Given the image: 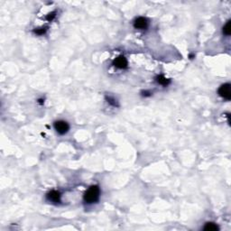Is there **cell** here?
Listing matches in <instances>:
<instances>
[{
  "mask_svg": "<svg viewBox=\"0 0 231 231\" xmlns=\"http://www.w3.org/2000/svg\"><path fill=\"white\" fill-rule=\"evenodd\" d=\"M100 195V190L99 187L97 185H93L89 188V190L87 191L84 194V200L87 203H95L99 199Z\"/></svg>",
  "mask_w": 231,
  "mask_h": 231,
  "instance_id": "obj_1",
  "label": "cell"
},
{
  "mask_svg": "<svg viewBox=\"0 0 231 231\" xmlns=\"http://www.w3.org/2000/svg\"><path fill=\"white\" fill-rule=\"evenodd\" d=\"M54 128H55V130L57 131L58 134L64 135V134H66L69 131L70 126H69V124L67 122L61 120V121H56L54 123Z\"/></svg>",
  "mask_w": 231,
  "mask_h": 231,
  "instance_id": "obj_2",
  "label": "cell"
},
{
  "mask_svg": "<svg viewBox=\"0 0 231 231\" xmlns=\"http://www.w3.org/2000/svg\"><path fill=\"white\" fill-rule=\"evenodd\" d=\"M219 94L225 99L229 100L231 98V85L228 83L222 85L219 89Z\"/></svg>",
  "mask_w": 231,
  "mask_h": 231,
  "instance_id": "obj_3",
  "label": "cell"
},
{
  "mask_svg": "<svg viewBox=\"0 0 231 231\" xmlns=\"http://www.w3.org/2000/svg\"><path fill=\"white\" fill-rule=\"evenodd\" d=\"M113 65L118 69H125L127 67V60L124 56H118L113 62Z\"/></svg>",
  "mask_w": 231,
  "mask_h": 231,
  "instance_id": "obj_4",
  "label": "cell"
},
{
  "mask_svg": "<svg viewBox=\"0 0 231 231\" xmlns=\"http://www.w3.org/2000/svg\"><path fill=\"white\" fill-rule=\"evenodd\" d=\"M148 25V22L144 17H138L134 22V26L136 29H146Z\"/></svg>",
  "mask_w": 231,
  "mask_h": 231,
  "instance_id": "obj_5",
  "label": "cell"
},
{
  "mask_svg": "<svg viewBox=\"0 0 231 231\" xmlns=\"http://www.w3.org/2000/svg\"><path fill=\"white\" fill-rule=\"evenodd\" d=\"M47 199L54 203H59L61 201V194L59 192L57 191H51L48 194H47Z\"/></svg>",
  "mask_w": 231,
  "mask_h": 231,
  "instance_id": "obj_6",
  "label": "cell"
},
{
  "mask_svg": "<svg viewBox=\"0 0 231 231\" xmlns=\"http://www.w3.org/2000/svg\"><path fill=\"white\" fill-rule=\"evenodd\" d=\"M203 229L205 231H218L220 228L218 227V225H216L213 222H209L205 225V227H203Z\"/></svg>",
  "mask_w": 231,
  "mask_h": 231,
  "instance_id": "obj_7",
  "label": "cell"
},
{
  "mask_svg": "<svg viewBox=\"0 0 231 231\" xmlns=\"http://www.w3.org/2000/svg\"><path fill=\"white\" fill-rule=\"evenodd\" d=\"M156 81L159 83V84H161V85H164V86H167L169 83H170V80L166 79L164 76L163 75H159L156 77Z\"/></svg>",
  "mask_w": 231,
  "mask_h": 231,
  "instance_id": "obj_8",
  "label": "cell"
},
{
  "mask_svg": "<svg viewBox=\"0 0 231 231\" xmlns=\"http://www.w3.org/2000/svg\"><path fill=\"white\" fill-rule=\"evenodd\" d=\"M223 33H224V34H226V35H230V34H231V21H230V20H228L227 23L224 25V27H223Z\"/></svg>",
  "mask_w": 231,
  "mask_h": 231,
  "instance_id": "obj_9",
  "label": "cell"
},
{
  "mask_svg": "<svg viewBox=\"0 0 231 231\" xmlns=\"http://www.w3.org/2000/svg\"><path fill=\"white\" fill-rule=\"evenodd\" d=\"M45 32H46L45 28H38V29H36V30H34V33L38 35H42L43 34H45Z\"/></svg>",
  "mask_w": 231,
  "mask_h": 231,
  "instance_id": "obj_10",
  "label": "cell"
},
{
  "mask_svg": "<svg viewBox=\"0 0 231 231\" xmlns=\"http://www.w3.org/2000/svg\"><path fill=\"white\" fill-rule=\"evenodd\" d=\"M107 100H108V102L109 104H111V105H113V106H118V105H117V102H116V100H115L114 98H110V97H107Z\"/></svg>",
  "mask_w": 231,
  "mask_h": 231,
  "instance_id": "obj_11",
  "label": "cell"
},
{
  "mask_svg": "<svg viewBox=\"0 0 231 231\" xmlns=\"http://www.w3.org/2000/svg\"><path fill=\"white\" fill-rule=\"evenodd\" d=\"M54 17H55V12H52V13H50L48 16H46V19L48 21H52Z\"/></svg>",
  "mask_w": 231,
  "mask_h": 231,
  "instance_id": "obj_12",
  "label": "cell"
},
{
  "mask_svg": "<svg viewBox=\"0 0 231 231\" xmlns=\"http://www.w3.org/2000/svg\"><path fill=\"white\" fill-rule=\"evenodd\" d=\"M143 95L146 96V97H148V96H151V93H149L147 91H144V92H143Z\"/></svg>",
  "mask_w": 231,
  "mask_h": 231,
  "instance_id": "obj_13",
  "label": "cell"
}]
</instances>
